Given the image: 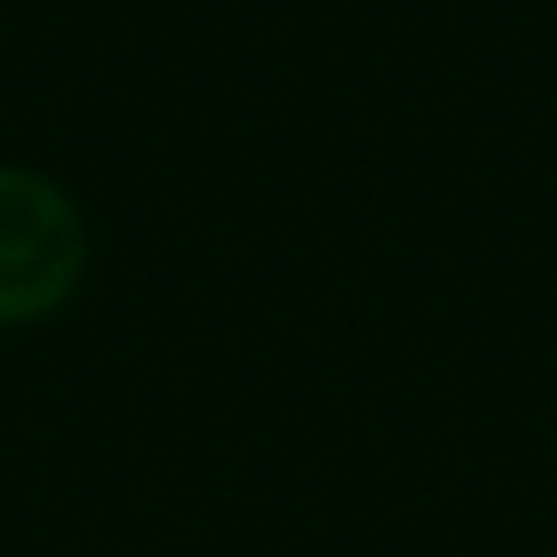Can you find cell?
<instances>
[{
  "label": "cell",
  "instance_id": "6da1fadb",
  "mask_svg": "<svg viewBox=\"0 0 557 557\" xmlns=\"http://www.w3.org/2000/svg\"><path fill=\"white\" fill-rule=\"evenodd\" d=\"M88 262V230L72 197L17 164H0V329L61 312Z\"/></svg>",
  "mask_w": 557,
  "mask_h": 557
}]
</instances>
